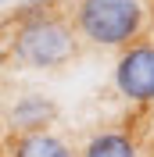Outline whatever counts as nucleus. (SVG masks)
<instances>
[{
  "label": "nucleus",
  "mask_w": 154,
  "mask_h": 157,
  "mask_svg": "<svg viewBox=\"0 0 154 157\" xmlns=\"http://www.w3.org/2000/svg\"><path fill=\"white\" fill-rule=\"evenodd\" d=\"M83 157H136V147H133V139L122 136V132H100V136L90 139Z\"/></svg>",
  "instance_id": "6"
},
{
  "label": "nucleus",
  "mask_w": 154,
  "mask_h": 157,
  "mask_svg": "<svg viewBox=\"0 0 154 157\" xmlns=\"http://www.w3.org/2000/svg\"><path fill=\"white\" fill-rule=\"evenodd\" d=\"M14 157H72V150L50 132H25L14 147Z\"/></svg>",
  "instance_id": "5"
},
{
  "label": "nucleus",
  "mask_w": 154,
  "mask_h": 157,
  "mask_svg": "<svg viewBox=\"0 0 154 157\" xmlns=\"http://www.w3.org/2000/svg\"><path fill=\"white\" fill-rule=\"evenodd\" d=\"M50 118H54V104L43 100V97H25V100H18V107L11 111V121L22 125L25 132H43V125Z\"/></svg>",
  "instance_id": "4"
},
{
  "label": "nucleus",
  "mask_w": 154,
  "mask_h": 157,
  "mask_svg": "<svg viewBox=\"0 0 154 157\" xmlns=\"http://www.w3.org/2000/svg\"><path fill=\"white\" fill-rule=\"evenodd\" d=\"M14 54L32 68H58L75 54V39L61 18H32L14 36Z\"/></svg>",
  "instance_id": "1"
},
{
  "label": "nucleus",
  "mask_w": 154,
  "mask_h": 157,
  "mask_svg": "<svg viewBox=\"0 0 154 157\" xmlns=\"http://www.w3.org/2000/svg\"><path fill=\"white\" fill-rule=\"evenodd\" d=\"M140 0H83L79 7V29L93 43H125L140 32Z\"/></svg>",
  "instance_id": "2"
},
{
  "label": "nucleus",
  "mask_w": 154,
  "mask_h": 157,
  "mask_svg": "<svg viewBox=\"0 0 154 157\" xmlns=\"http://www.w3.org/2000/svg\"><path fill=\"white\" fill-rule=\"evenodd\" d=\"M115 86L129 100H154V47L125 50L115 68Z\"/></svg>",
  "instance_id": "3"
}]
</instances>
